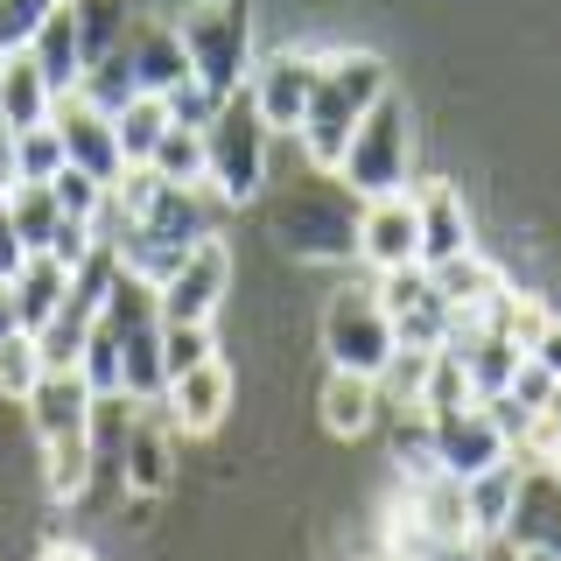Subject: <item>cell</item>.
Returning <instances> with one entry per match:
<instances>
[{
	"mask_svg": "<svg viewBox=\"0 0 561 561\" xmlns=\"http://www.w3.org/2000/svg\"><path fill=\"white\" fill-rule=\"evenodd\" d=\"M379 408H386V400H379V379H373V373H344V365H330L316 414H323V428L337 435V443H358V435H373Z\"/></svg>",
	"mask_w": 561,
	"mask_h": 561,
	"instance_id": "obj_16",
	"label": "cell"
},
{
	"mask_svg": "<svg viewBox=\"0 0 561 561\" xmlns=\"http://www.w3.org/2000/svg\"><path fill=\"white\" fill-rule=\"evenodd\" d=\"M513 561H554V554H534V548H519V554H513Z\"/></svg>",
	"mask_w": 561,
	"mask_h": 561,
	"instance_id": "obj_47",
	"label": "cell"
},
{
	"mask_svg": "<svg viewBox=\"0 0 561 561\" xmlns=\"http://www.w3.org/2000/svg\"><path fill=\"white\" fill-rule=\"evenodd\" d=\"M456 323H463V316H456L443 295H428V302H414L408 316H393V337L414 344V351H443L456 337Z\"/></svg>",
	"mask_w": 561,
	"mask_h": 561,
	"instance_id": "obj_33",
	"label": "cell"
},
{
	"mask_svg": "<svg viewBox=\"0 0 561 561\" xmlns=\"http://www.w3.org/2000/svg\"><path fill=\"white\" fill-rule=\"evenodd\" d=\"M478 323H491L499 337H513V344L534 351V337L554 323V309L540 302V295H526V288H513V280H505V288H499V295H491V302L478 309Z\"/></svg>",
	"mask_w": 561,
	"mask_h": 561,
	"instance_id": "obj_27",
	"label": "cell"
},
{
	"mask_svg": "<svg viewBox=\"0 0 561 561\" xmlns=\"http://www.w3.org/2000/svg\"><path fill=\"white\" fill-rule=\"evenodd\" d=\"M210 113H218V92H210V84H197V78H190V84H175V92H169V119H175V127H210Z\"/></svg>",
	"mask_w": 561,
	"mask_h": 561,
	"instance_id": "obj_40",
	"label": "cell"
},
{
	"mask_svg": "<svg viewBox=\"0 0 561 561\" xmlns=\"http://www.w3.org/2000/svg\"><path fill=\"white\" fill-rule=\"evenodd\" d=\"M57 14V0H0V57H14V49L35 43V28Z\"/></svg>",
	"mask_w": 561,
	"mask_h": 561,
	"instance_id": "obj_38",
	"label": "cell"
},
{
	"mask_svg": "<svg viewBox=\"0 0 561 561\" xmlns=\"http://www.w3.org/2000/svg\"><path fill=\"white\" fill-rule=\"evenodd\" d=\"M8 225L22 232L28 253H49L64 232V204H57V183H14L8 190Z\"/></svg>",
	"mask_w": 561,
	"mask_h": 561,
	"instance_id": "obj_25",
	"label": "cell"
},
{
	"mask_svg": "<svg viewBox=\"0 0 561 561\" xmlns=\"http://www.w3.org/2000/svg\"><path fill=\"white\" fill-rule=\"evenodd\" d=\"M225 295H232V253H225V239H204L162 280V316L169 323H218Z\"/></svg>",
	"mask_w": 561,
	"mask_h": 561,
	"instance_id": "obj_7",
	"label": "cell"
},
{
	"mask_svg": "<svg viewBox=\"0 0 561 561\" xmlns=\"http://www.w3.org/2000/svg\"><path fill=\"white\" fill-rule=\"evenodd\" d=\"M99 197H105L99 175H84V169H64V175H57V204H64V218H84V225H92Z\"/></svg>",
	"mask_w": 561,
	"mask_h": 561,
	"instance_id": "obj_41",
	"label": "cell"
},
{
	"mask_svg": "<svg viewBox=\"0 0 561 561\" xmlns=\"http://www.w3.org/2000/svg\"><path fill=\"white\" fill-rule=\"evenodd\" d=\"M393 316H386V302L373 295V280L365 288H337L323 302V351L330 365H344V373H379L386 358H393Z\"/></svg>",
	"mask_w": 561,
	"mask_h": 561,
	"instance_id": "obj_5",
	"label": "cell"
},
{
	"mask_svg": "<svg viewBox=\"0 0 561 561\" xmlns=\"http://www.w3.org/2000/svg\"><path fill=\"white\" fill-rule=\"evenodd\" d=\"M554 386H561V379H554L548 365L534 358V351H526V358H519V373H513V386H505V400H513V408H526V414H548Z\"/></svg>",
	"mask_w": 561,
	"mask_h": 561,
	"instance_id": "obj_39",
	"label": "cell"
},
{
	"mask_svg": "<svg viewBox=\"0 0 561 561\" xmlns=\"http://www.w3.org/2000/svg\"><path fill=\"white\" fill-rule=\"evenodd\" d=\"M414 210H421V267H435L449 253H470V210L456 197V183H421Z\"/></svg>",
	"mask_w": 561,
	"mask_h": 561,
	"instance_id": "obj_18",
	"label": "cell"
},
{
	"mask_svg": "<svg viewBox=\"0 0 561 561\" xmlns=\"http://www.w3.org/2000/svg\"><path fill=\"white\" fill-rule=\"evenodd\" d=\"M162 408H169V428L175 435H218L225 414H232V365H225V358L190 365L183 379H169Z\"/></svg>",
	"mask_w": 561,
	"mask_h": 561,
	"instance_id": "obj_10",
	"label": "cell"
},
{
	"mask_svg": "<svg viewBox=\"0 0 561 561\" xmlns=\"http://www.w3.org/2000/svg\"><path fill=\"white\" fill-rule=\"evenodd\" d=\"M49 119H57V134H64V154H70V169L99 175V183H119V175H127V154H119L113 113H105V105H99L92 92H64Z\"/></svg>",
	"mask_w": 561,
	"mask_h": 561,
	"instance_id": "obj_9",
	"label": "cell"
},
{
	"mask_svg": "<svg viewBox=\"0 0 561 561\" xmlns=\"http://www.w3.org/2000/svg\"><path fill=\"white\" fill-rule=\"evenodd\" d=\"M148 169L162 175V183H204V134L197 127H175L169 119V134L154 140V154H148Z\"/></svg>",
	"mask_w": 561,
	"mask_h": 561,
	"instance_id": "obj_30",
	"label": "cell"
},
{
	"mask_svg": "<svg viewBox=\"0 0 561 561\" xmlns=\"http://www.w3.org/2000/svg\"><path fill=\"white\" fill-rule=\"evenodd\" d=\"M386 92H393V70H386V57H373V49H337V57H323V78H316L309 113H302V127H295L309 169H337V154L351 148L358 119L373 113Z\"/></svg>",
	"mask_w": 561,
	"mask_h": 561,
	"instance_id": "obj_1",
	"label": "cell"
},
{
	"mask_svg": "<svg viewBox=\"0 0 561 561\" xmlns=\"http://www.w3.org/2000/svg\"><path fill=\"white\" fill-rule=\"evenodd\" d=\"M449 344H456V358L470 365V386H478V400L505 393V386H513V373H519V358H526V344L499 337V330H491V323H478V316H463Z\"/></svg>",
	"mask_w": 561,
	"mask_h": 561,
	"instance_id": "obj_17",
	"label": "cell"
},
{
	"mask_svg": "<svg viewBox=\"0 0 561 561\" xmlns=\"http://www.w3.org/2000/svg\"><path fill=\"white\" fill-rule=\"evenodd\" d=\"M534 358H540V365H548V373L561 379V316H554V323H548V330L534 337Z\"/></svg>",
	"mask_w": 561,
	"mask_h": 561,
	"instance_id": "obj_42",
	"label": "cell"
},
{
	"mask_svg": "<svg viewBox=\"0 0 561 561\" xmlns=\"http://www.w3.org/2000/svg\"><path fill=\"white\" fill-rule=\"evenodd\" d=\"M70 8H78L84 64H105V57H113V35L127 28V14H119V0H70Z\"/></svg>",
	"mask_w": 561,
	"mask_h": 561,
	"instance_id": "obj_36",
	"label": "cell"
},
{
	"mask_svg": "<svg viewBox=\"0 0 561 561\" xmlns=\"http://www.w3.org/2000/svg\"><path fill=\"white\" fill-rule=\"evenodd\" d=\"M57 113V92H49L43 64L28 57V49H14V57H0V127H43V119Z\"/></svg>",
	"mask_w": 561,
	"mask_h": 561,
	"instance_id": "obj_22",
	"label": "cell"
},
{
	"mask_svg": "<svg viewBox=\"0 0 561 561\" xmlns=\"http://www.w3.org/2000/svg\"><path fill=\"white\" fill-rule=\"evenodd\" d=\"M8 280H14V309H22V330H43L49 316L70 302V267H64L57 253H28Z\"/></svg>",
	"mask_w": 561,
	"mask_h": 561,
	"instance_id": "obj_23",
	"label": "cell"
},
{
	"mask_svg": "<svg viewBox=\"0 0 561 561\" xmlns=\"http://www.w3.org/2000/svg\"><path fill=\"white\" fill-rule=\"evenodd\" d=\"M28 57L43 64V78H49V92H78L84 84V35H78V8H70V0H57V14H49L43 28H35V43H28Z\"/></svg>",
	"mask_w": 561,
	"mask_h": 561,
	"instance_id": "obj_19",
	"label": "cell"
},
{
	"mask_svg": "<svg viewBox=\"0 0 561 561\" xmlns=\"http://www.w3.org/2000/svg\"><path fill=\"white\" fill-rule=\"evenodd\" d=\"M43 561H99V554H92V548H78V540H49Z\"/></svg>",
	"mask_w": 561,
	"mask_h": 561,
	"instance_id": "obj_45",
	"label": "cell"
},
{
	"mask_svg": "<svg viewBox=\"0 0 561 561\" xmlns=\"http://www.w3.org/2000/svg\"><path fill=\"white\" fill-rule=\"evenodd\" d=\"M428 358L435 351H414V344H393V358L379 365V400H393V408H408L421 414V393H428Z\"/></svg>",
	"mask_w": 561,
	"mask_h": 561,
	"instance_id": "obj_29",
	"label": "cell"
},
{
	"mask_svg": "<svg viewBox=\"0 0 561 561\" xmlns=\"http://www.w3.org/2000/svg\"><path fill=\"white\" fill-rule=\"evenodd\" d=\"M505 548H534V554H554L561 561V470L554 463H526L519 478V505L505 519Z\"/></svg>",
	"mask_w": 561,
	"mask_h": 561,
	"instance_id": "obj_12",
	"label": "cell"
},
{
	"mask_svg": "<svg viewBox=\"0 0 561 561\" xmlns=\"http://www.w3.org/2000/svg\"><path fill=\"white\" fill-rule=\"evenodd\" d=\"M22 330V309H14V280H0V337Z\"/></svg>",
	"mask_w": 561,
	"mask_h": 561,
	"instance_id": "obj_44",
	"label": "cell"
},
{
	"mask_svg": "<svg viewBox=\"0 0 561 561\" xmlns=\"http://www.w3.org/2000/svg\"><path fill=\"white\" fill-rule=\"evenodd\" d=\"M519 478H526L519 456H499V463H484L478 478H463L470 534H478V540H505V519H513V505H519Z\"/></svg>",
	"mask_w": 561,
	"mask_h": 561,
	"instance_id": "obj_20",
	"label": "cell"
},
{
	"mask_svg": "<svg viewBox=\"0 0 561 561\" xmlns=\"http://www.w3.org/2000/svg\"><path fill=\"white\" fill-rule=\"evenodd\" d=\"M175 43L190 57V78L210 84V92H239L253 78V0H190L183 22H175Z\"/></svg>",
	"mask_w": 561,
	"mask_h": 561,
	"instance_id": "obj_3",
	"label": "cell"
},
{
	"mask_svg": "<svg viewBox=\"0 0 561 561\" xmlns=\"http://www.w3.org/2000/svg\"><path fill=\"white\" fill-rule=\"evenodd\" d=\"M316 78H323V49H274V57H253L245 92H253L260 119H267L274 134H295V127H302V113H309Z\"/></svg>",
	"mask_w": 561,
	"mask_h": 561,
	"instance_id": "obj_6",
	"label": "cell"
},
{
	"mask_svg": "<svg viewBox=\"0 0 561 561\" xmlns=\"http://www.w3.org/2000/svg\"><path fill=\"white\" fill-rule=\"evenodd\" d=\"M35 379H43V351H35V337H28V330L0 337V393H8V400H28Z\"/></svg>",
	"mask_w": 561,
	"mask_h": 561,
	"instance_id": "obj_35",
	"label": "cell"
},
{
	"mask_svg": "<svg viewBox=\"0 0 561 561\" xmlns=\"http://www.w3.org/2000/svg\"><path fill=\"white\" fill-rule=\"evenodd\" d=\"M92 316L99 309H84V302H64L57 316H49L43 330H28L35 351H43V373H78V358H84V337H92Z\"/></svg>",
	"mask_w": 561,
	"mask_h": 561,
	"instance_id": "obj_26",
	"label": "cell"
},
{
	"mask_svg": "<svg viewBox=\"0 0 561 561\" xmlns=\"http://www.w3.org/2000/svg\"><path fill=\"white\" fill-rule=\"evenodd\" d=\"M113 134H119V154H127V169L148 162L154 140L169 134V99H162V92H134V99L113 113Z\"/></svg>",
	"mask_w": 561,
	"mask_h": 561,
	"instance_id": "obj_28",
	"label": "cell"
},
{
	"mask_svg": "<svg viewBox=\"0 0 561 561\" xmlns=\"http://www.w3.org/2000/svg\"><path fill=\"white\" fill-rule=\"evenodd\" d=\"M478 386H470V365L456 358V344H443L428 358V393H421V414H449V408H470Z\"/></svg>",
	"mask_w": 561,
	"mask_h": 561,
	"instance_id": "obj_31",
	"label": "cell"
},
{
	"mask_svg": "<svg viewBox=\"0 0 561 561\" xmlns=\"http://www.w3.org/2000/svg\"><path fill=\"white\" fill-rule=\"evenodd\" d=\"M548 428H554V443H561V386H554V400H548Z\"/></svg>",
	"mask_w": 561,
	"mask_h": 561,
	"instance_id": "obj_46",
	"label": "cell"
},
{
	"mask_svg": "<svg viewBox=\"0 0 561 561\" xmlns=\"http://www.w3.org/2000/svg\"><path fill=\"white\" fill-rule=\"evenodd\" d=\"M358 253L373 260V274L421 260V210H414V190H393V197L358 204Z\"/></svg>",
	"mask_w": 561,
	"mask_h": 561,
	"instance_id": "obj_11",
	"label": "cell"
},
{
	"mask_svg": "<svg viewBox=\"0 0 561 561\" xmlns=\"http://www.w3.org/2000/svg\"><path fill=\"white\" fill-rule=\"evenodd\" d=\"M373 295L386 302V316H408L414 302H428V295H435V280H428V267H421V260H408V267H379Z\"/></svg>",
	"mask_w": 561,
	"mask_h": 561,
	"instance_id": "obj_37",
	"label": "cell"
},
{
	"mask_svg": "<svg viewBox=\"0 0 561 561\" xmlns=\"http://www.w3.org/2000/svg\"><path fill=\"white\" fill-rule=\"evenodd\" d=\"M204 183L218 190L225 204H253L260 190H267V175H274V127L260 119V105L253 92H225L218 99V113H210V127H204Z\"/></svg>",
	"mask_w": 561,
	"mask_h": 561,
	"instance_id": "obj_2",
	"label": "cell"
},
{
	"mask_svg": "<svg viewBox=\"0 0 561 561\" xmlns=\"http://www.w3.org/2000/svg\"><path fill=\"white\" fill-rule=\"evenodd\" d=\"M554 470H561V456H554Z\"/></svg>",
	"mask_w": 561,
	"mask_h": 561,
	"instance_id": "obj_48",
	"label": "cell"
},
{
	"mask_svg": "<svg viewBox=\"0 0 561 561\" xmlns=\"http://www.w3.org/2000/svg\"><path fill=\"white\" fill-rule=\"evenodd\" d=\"M22 408H28L35 443H64V435H92V408H99V393L84 386V373H43Z\"/></svg>",
	"mask_w": 561,
	"mask_h": 561,
	"instance_id": "obj_13",
	"label": "cell"
},
{
	"mask_svg": "<svg viewBox=\"0 0 561 561\" xmlns=\"http://www.w3.org/2000/svg\"><path fill=\"white\" fill-rule=\"evenodd\" d=\"M169 421L154 414V400H140V414H134V428H127V443H119V478H127L134 499H162L169 478H175V449H169Z\"/></svg>",
	"mask_w": 561,
	"mask_h": 561,
	"instance_id": "obj_14",
	"label": "cell"
},
{
	"mask_svg": "<svg viewBox=\"0 0 561 561\" xmlns=\"http://www.w3.org/2000/svg\"><path fill=\"white\" fill-rule=\"evenodd\" d=\"M428 456H435V470H449V478H478L484 463H499V456H513V449H505L499 414H491L484 400H470V408L428 414Z\"/></svg>",
	"mask_w": 561,
	"mask_h": 561,
	"instance_id": "obj_8",
	"label": "cell"
},
{
	"mask_svg": "<svg viewBox=\"0 0 561 561\" xmlns=\"http://www.w3.org/2000/svg\"><path fill=\"white\" fill-rule=\"evenodd\" d=\"M393 519H408L414 534H428V540H456V534H470L463 478H449V470H421V478L408 484V499L393 505Z\"/></svg>",
	"mask_w": 561,
	"mask_h": 561,
	"instance_id": "obj_15",
	"label": "cell"
},
{
	"mask_svg": "<svg viewBox=\"0 0 561 561\" xmlns=\"http://www.w3.org/2000/svg\"><path fill=\"white\" fill-rule=\"evenodd\" d=\"M204 358H218V323H169L162 316V373L183 379Z\"/></svg>",
	"mask_w": 561,
	"mask_h": 561,
	"instance_id": "obj_34",
	"label": "cell"
},
{
	"mask_svg": "<svg viewBox=\"0 0 561 561\" xmlns=\"http://www.w3.org/2000/svg\"><path fill=\"white\" fill-rule=\"evenodd\" d=\"M14 162H22V183H57V175L70 169L57 119H43V127H22V134H14Z\"/></svg>",
	"mask_w": 561,
	"mask_h": 561,
	"instance_id": "obj_32",
	"label": "cell"
},
{
	"mask_svg": "<svg viewBox=\"0 0 561 561\" xmlns=\"http://www.w3.org/2000/svg\"><path fill=\"white\" fill-rule=\"evenodd\" d=\"M428 280H435V295H443V302L456 309V316H478L491 295L505 288V274L491 267V260L478 253V245H470V253H449V260H435L428 267Z\"/></svg>",
	"mask_w": 561,
	"mask_h": 561,
	"instance_id": "obj_24",
	"label": "cell"
},
{
	"mask_svg": "<svg viewBox=\"0 0 561 561\" xmlns=\"http://www.w3.org/2000/svg\"><path fill=\"white\" fill-rule=\"evenodd\" d=\"M408 169H414V119H408V105H400V92H386L373 113L358 119L351 148L337 154V183L358 204H373V197L408 190Z\"/></svg>",
	"mask_w": 561,
	"mask_h": 561,
	"instance_id": "obj_4",
	"label": "cell"
},
{
	"mask_svg": "<svg viewBox=\"0 0 561 561\" xmlns=\"http://www.w3.org/2000/svg\"><path fill=\"white\" fill-rule=\"evenodd\" d=\"M127 70H134V92H175V84H190V57H183V43H175V28L162 22H148V28H134L127 35Z\"/></svg>",
	"mask_w": 561,
	"mask_h": 561,
	"instance_id": "obj_21",
	"label": "cell"
},
{
	"mask_svg": "<svg viewBox=\"0 0 561 561\" xmlns=\"http://www.w3.org/2000/svg\"><path fill=\"white\" fill-rule=\"evenodd\" d=\"M22 183V162H14V127H0V197Z\"/></svg>",
	"mask_w": 561,
	"mask_h": 561,
	"instance_id": "obj_43",
	"label": "cell"
}]
</instances>
